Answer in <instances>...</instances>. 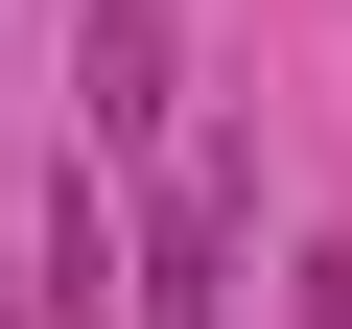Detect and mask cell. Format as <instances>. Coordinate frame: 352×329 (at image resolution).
I'll list each match as a JSON object with an SVG mask.
<instances>
[{
  "label": "cell",
  "mask_w": 352,
  "mask_h": 329,
  "mask_svg": "<svg viewBox=\"0 0 352 329\" xmlns=\"http://www.w3.org/2000/svg\"><path fill=\"white\" fill-rule=\"evenodd\" d=\"M118 329H235V141L164 189V235L118 259Z\"/></svg>",
  "instance_id": "6da1fadb"
},
{
  "label": "cell",
  "mask_w": 352,
  "mask_h": 329,
  "mask_svg": "<svg viewBox=\"0 0 352 329\" xmlns=\"http://www.w3.org/2000/svg\"><path fill=\"white\" fill-rule=\"evenodd\" d=\"M71 94H94V141H164V0H94L71 24Z\"/></svg>",
  "instance_id": "7a4b0ae2"
}]
</instances>
